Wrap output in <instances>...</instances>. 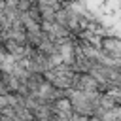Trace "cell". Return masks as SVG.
<instances>
[{"label": "cell", "instance_id": "obj_1", "mask_svg": "<svg viewBox=\"0 0 121 121\" xmlns=\"http://www.w3.org/2000/svg\"><path fill=\"white\" fill-rule=\"evenodd\" d=\"M28 121H38V119H34V117H32V119H28Z\"/></svg>", "mask_w": 121, "mask_h": 121}]
</instances>
